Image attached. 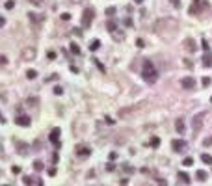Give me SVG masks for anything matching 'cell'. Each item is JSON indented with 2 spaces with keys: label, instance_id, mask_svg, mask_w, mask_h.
<instances>
[{
  "label": "cell",
  "instance_id": "obj_1",
  "mask_svg": "<svg viewBox=\"0 0 212 186\" xmlns=\"http://www.w3.org/2000/svg\"><path fill=\"white\" fill-rule=\"evenodd\" d=\"M141 74H143V80L147 82V84H155V82L158 80V73L155 71V67H153L151 62L143 63V71H141Z\"/></svg>",
  "mask_w": 212,
  "mask_h": 186
},
{
  "label": "cell",
  "instance_id": "obj_2",
  "mask_svg": "<svg viewBox=\"0 0 212 186\" xmlns=\"http://www.w3.org/2000/svg\"><path fill=\"white\" fill-rule=\"evenodd\" d=\"M35 56H37L35 47H26V49H22V52H21V60L22 62H32V60H35Z\"/></svg>",
  "mask_w": 212,
  "mask_h": 186
},
{
  "label": "cell",
  "instance_id": "obj_3",
  "mask_svg": "<svg viewBox=\"0 0 212 186\" xmlns=\"http://www.w3.org/2000/svg\"><path fill=\"white\" fill-rule=\"evenodd\" d=\"M203 123H205V114H197V116H194V119H192V130H194V134H197L199 130H201Z\"/></svg>",
  "mask_w": 212,
  "mask_h": 186
},
{
  "label": "cell",
  "instance_id": "obj_4",
  "mask_svg": "<svg viewBox=\"0 0 212 186\" xmlns=\"http://www.w3.org/2000/svg\"><path fill=\"white\" fill-rule=\"evenodd\" d=\"M93 9L91 7H88V9H84V13H82V28H89L93 22Z\"/></svg>",
  "mask_w": 212,
  "mask_h": 186
},
{
  "label": "cell",
  "instance_id": "obj_5",
  "mask_svg": "<svg viewBox=\"0 0 212 186\" xmlns=\"http://www.w3.org/2000/svg\"><path fill=\"white\" fill-rule=\"evenodd\" d=\"M182 47H184V50H186V52H190V54H194L195 50H197V45H195V41H194L192 37H186V39H184Z\"/></svg>",
  "mask_w": 212,
  "mask_h": 186
},
{
  "label": "cell",
  "instance_id": "obj_6",
  "mask_svg": "<svg viewBox=\"0 0 212 186\" xmlns=\"http://www.w3.org/2000/svg\"><path fill=\"white\" fill-rule=\"evenodd\" d=\"M171 149H173L175 153H182L184 149H186V141L184 140H173L171 141Z\"/></svg>",
  "mask_w": 212,
  "mask_h": 186
},
{
  "label": "cell",
  "instance_id": "obj_7",
  "mask_svg": "<svg viewBox=\"0 0 212 186\" xmlns=\"http://www.w3.org/2000/svg\"><path fill=\"white\" fill-rule=\"evenodd\" d=\"M180 86H182L184 89H194L195 88V80L192 76H184L182 80H180Z\"/></svg>",
  "mask_w": 212,
  "mask_h": 186
},
{
  "label": "cell",
  "instance_id": "obj_8",
  "mask_svg": "<svg viewBox=\"0 0 212 186\" xmlns=\"http://www.w3.org/2000/svg\"><path fill=\"white\" fill-rule=\"evenodd\" d=\"M74 153H76L78 156H82V158H84V156H89V155H91V149H89V147H86V145H76Z\"/></svg>",
  "mask_w": 212,
  "mask_h": 186
},
{
  "label": "cell",
  "instance_id": "obj_9",
  "mask_svg": "<svg viewBox=\"0 0 212 186\" xmlns=\"http://www.w3.org/2000/svg\"><path fill=\"white\" fill-rule=\"evenodd\" d=\"M22 181H24L26 186H43V183L37 179V177H30V175H28V177H24Z\"/></svg>",
  "mask_w": 212,
  "mask_h": 186
},
{
  "label": "cell",
  "instance_id": "obj_10",
  "mask_svg": "<svg viewBox=\"0 0 212 186\" xmlns=\"http://www.w3.org/2000/svg\"><path fill=\"white\" fill-rule=\"evenodd\" d=\"M15 123H17L19 126H30L32 119H30L28 116H19V117H15Z\"/></svg>",
  "mask_w": 212,
  "mask_h": 186
},
{
  "label": "cell",
  "instance_id": "obj_11",
  "mask_svg": "<svg viewBox=\"0 0 212 186\" xmlns=\"http://www.w3.org/2000/svg\"><path fill=\"white\" fill-rule=\"evenodd\" d=\"M136 110V106H128V108H121L119 112H117V116H119V119H125L127 116H130L132 112Z\"/></svg>",
  "mask_w": 212,
  "mask_h": 186
},
{
  "label": "cell",
  "instance_id": "obj_12",
  "mask_svg": "<svg viewBox=\"0 0 212 186\" xmlns=\"http://www.w3.org/2000/svg\"><path fill=\"white\" fill-rule=\"evenodd\" d=\"M50 141H52L54 145H60V129H54L52 132H50Z\"/></svg>",
  "mask_w": 212,
  "mask_h": 186
},
{
  "label": "cell",
  "instance_id": "obj_13",
  "mask_svg": "<svg viewBox=\"0 0 212 186\" xmlns=\"http://www.w3.org/2000/svg\"><path fill=\"white\" fill-rule=\"evenodd\" d=\"M175 129H177V132H179V134H184V130H186V125H184V119H180V117H179V119L175 121Z\"/></svg>",
  "mask_w": 212,
  "mask_h": 186
},
{
  "label": "cell",
  "instance_id": "obj_14",
  "mask_svg": "<svg viewBox=\"0 0 212 186\" xmlns=\"http://www.w3.org/2000/svg\"><path fill=\"white\" fill-rule=\"evenodd\" d=\"M203 65L205 67H212V54L207 52L205 56H203Z\"/></svg>",
  "mask_w": 212,
  "mask_h": 186
},
{
  "label": "cell",
  "instance_id": "obj_15",
  "mask_svg": "<svg viewBox=\"0 0 212 186\" xmlns=\"http://www.w3.org/2000/svg\"><path fill=\"white\" fill-rule=\"evenodd\" d=\"M112 37H113V41H123V39H125V34H123V32H112Z\"/></svg>",
  "mask_w": 212,
  "mask_h": 186
},
{
  "label": "cell",
  "instance_id": "obj_16",
  "mask_svg": "<svg viewBox=\"0 0 212 186\" xmlns=\"http://www.w3.org/2000/svg\"><path fill=\"white\" fill-rule=\"evenodd\" d=\"M99 47H101V41H99V39H93V41L89 43V49H91V50H97Z\"/></svg>",
  "mask_w": 212,
  "mask_h": 186
},
{
  "label": "cell",
  "instance_id": "obj_17",
  "mask_svg": "<svg viewBox=\"0 0 212 186\" xmlns=\"http://www.w3.org/2000/svg\"><path fill=\"white\" fill-rule=\"evenodd\" d=\"M179 179H180V181H182V183H184V184H188V183H190V177H188V175H186V173H182V171H180V173H179Z\"/></svg>",
  "mask_w": 212,
  "mask_h": 186
},
{
  "label": "cell",
  "instance_id": "obj_18",
  "mask_svg": "<svg viewBox=\"0 0 212 186\" xmlns=\"http://www.w3.org/2000/svg\"><path fill=\"white\" fill-rule=\"evenodd\" d=\"M201 160L205 162V164H212V156L207 155V153H203V155H201Z\"/></svg>",
  "mask_w": 212,
  "mask_h": 186
},
{
  "label": "cell",
  "instance_id": "obj_19",
  "mask_svg": "<svg viewBox=\"0 0 212 186\" xmlns=\"http://www.w3.org/2000/svg\"><path fill=\"white\" fill-rule=\"evenodd\" d=\"M37 76V73H35L34 69H30V71H26V78H28V80H34V78Z\"/></svg>",
  "mask_w": 212,
  "mask_h": 186
},
{
  "label": "cell",
  "instance_id": "obj_20",
  "mask_svg": "<svg viewBox=\"0 0 212 186\" xmlns=\"http://www.w3.org/2000/svg\"><path fill=\"white\" fill-rule=\"evenodd\" d=\"M195 175H197V179H199V181H207V171H203V169H199V171L195 173Z\"/></svg>",
  "mask_w": 212,
  "mask_h": 186
},
{
  "label": "cell",
  "instance_id": "obj_21",
  "mask_svg": "<svg viewBox=\"0 0 212 186\" xmlns=\"http://www.w3.org/2000/svg\"><path fill=\"white\" fill-rule=\"evenodd\" d=\"M197 4H199V2H194V4H192V6H190V15H195V13H197V11H199Z\"/></svg>",
  "mask_w": 212,
  "mask_h": 186
},
{
  "label": "cell",
  "instance_id": "obj_22",
  "mask_svg": "<svg viewBox=\"0 0 212 186\" xmlns=\"http://www.w3.org/2000/svg\"><path fill=\"white\" fill-rule=\"evenodd\" d=\"M106 26H108L110 34H112V32H115V30H117V24H115V22H113V21H108V24H106Z\"/></svg>",
  "mask_w": 212,
  "mask_h": 186
},
{
  "label": "cell",
  "instance_id": "obj_23",
  "mask_svg": "<svg viewBox=\"0 0 212 186\" xmlns=\"http://www.w3.org/2000/svg\"><path fill=\"white\" fill-rule=\"evenodd\" d=\"M182 166H186V168H188V166H194V158L186 156V158H184V160H182Z\"/></svg>",
  "mask_w": 212,
  "mask_h": 186
},
{
  "label": "cell",
  "instance_id": "obj_24",
  "mask_svg": "<svg viewBox=\"0 0 212 186\" xmlns=\"http://www.w3.org/2000/svg\"><path fill=\"white\" fill-rule=\"evenodd\" d=\"M34 168H35V171H41V169H43V162L41 160H35L34 162Z\"/></svg>",
  "mask_w": 212,
  "mask_h": 186
},
{
  "label": "cell",
  "instance_id": "obj_25",
  "mask_svg": "<svg viewBox=\"0 0 212 186\" xmlns=\"http://www.w3.org/2000/svg\"><path fill=\"white\" fill-rule=\"evenodd\" d=\"M71 52H73V54H80V47L73 43V45H71Z\"/></svg>",
  "mask_w": 212,
  "mask_h": 186
},
{
  "label": "cell",
  "instance_id": "obj_26",
  "mask_svg": "<svg viewBox=\"0 0 212 186\" xmlns=\"http://www.w3.org/2000/svg\"><path fill=\"white\" fill-rule=\"evenodd\" d=\"M13 6H15V2H13V0H7V2L4 4V7H6V9H13Z\"/></svg>",
  "mask_w": 212,
  "mask_h": 186
},
{
  "label": "cell",
  "instance_id": "obj_27",
  "mask_svg": "<svg viewBox=\"0 0 212 186\" xmlns=\"http://www.w3.org/2000/svg\"><path fill=\"white\" fill-rule=\"evenodd\" d=\"M203 145H205V147H210V145H212V138H205Z\"/></svg>",
  "mask_w": 212,
  "mask_h": 186
},
{
  "label": "cell",
  "instance_id": "obj_28",
  "mask_svg": "<svg viewBox=\"0 0 212 186\" xmlns=\"http://www.w3.org/2000/svg\"><path fill=\"white\" fill-rule=\"evenodd\" d=\"M169 4L173 7H180V0H169Z\"/></svg>",
  "mask_w": 212,
  "mask_h": 186
},
{
  "label": "cell",
  "instance_id": "obj_29",
  "mask_svg": "<svg viewBox=\"0 0 212 186\" xmlns=\"http://www.w3.org/2000/svg\"><path fill=\"white\" fill-rule=\"evenodd\" d=\"M113 13H115V7H108V9H106V15H108V17H112Z\"/></svg>",
  "mask_w": 212,
  "mask_h": 186
},
{
  "label": "cell",
  "instance_id": "obj_30",
  "mask_svg": "<svg viewBox=\"0 0 212 186\" xmlns=\"http://www.w3.org/2000/svg\"><path fill=\"white\" fill-rule=\"evenodd\" d=\"M158 143H160L158 138H153V140H151V145H153V147H158Z\"/></svg>",
  "mask_w": 212,
  "mask_h": 186
},
{
  "label": "cell",
  "instance_id": "obj_31",
  "mask_svg": "<svg viewBox=\"0 0 212 186\" xmlns=\"http://www.w3.org/2000/svg\"><path fill=\"white\" fill-rule=\"evenodd\" d=\"M28 2H30V4H34V6H41L43 0H28Z\"/></svg>",
  "mask_w": 212,
  "mask_h": 186
},
{
  "label": "cell",
  "instance_id": "obj_32",
  "mask_svg": "<svg viewBox=\"0 0 212 186\" xmlns=\"http://www.w3.org/2000/svg\"><path fill=\"white\" fill-rule=\"evenodd\" d=\"M201 82H203V86H210V78H207V76H205V78H203V80H201Z\"/></svg>",
  "mask_w": 212,
  "mask_h": 186
},
{
  "label": "cell",
  "instance_id": "obj_33",
  "mask_svg": "<svg viewBox=\"0 0 212 186\" xmlns=\"http://www.w3.org/2000/svg\"><path fill=\"white\" fill-rule=\"evenodd\" d=\"M35 102H37V99H35V97H32V99H28V104H32V106H35Z\"/></svg>",
  "mask_w": 212,
  "mask_h": 186
},
{
  "label": "cell",
  "instance_id": "obj_34",
  "mask_svg": "<svg viewBox=\"0 0 212 186\" xmlns=\"http://www.w3.org/2000/svg\"><path fill=\"white\" fill-rule=\"evenodd\" d=\"M11 171H13V173H21V168H19V166H13V168H11Z\"/></svg>",
  "mask_w": 212,
  "mask_h": 186
},
{
  "label": "cell",
  "instance_id": "obj_35",
  "mask_svg": "<svg viewBox=\"0 0 212 186\" xmlns=\"http://www.w3.org/2000/svg\"><path fill=\"white\" fill-rule=\"evenodd\" d=\"M0 63H2V65H6V63H7V58H6V56H0Z\"/></svg>",
  "mask_w": 212,
  "mask_h": 186
},
{
  "label": "cell",
  "instance_id": "obj_36",
  "mask_svg": "<svg viewBox=\"0 0 212 186\" xmlns=\"http://www.w3.org/2000/svg\"><path fill=\"white\" fill-rule=\"evenodd\" d=\"M203 49H205L207 52H209V43H207V39H203Z\"/></svg>",
  "mask_w": 212,
  "mask_h": 186
},
{
  "label": "cell",
  "instance_id": "obj_37",
  "mask_svg": "<svg viewBox=\"0 0 212 186\" xmlns=\"http://www.w3.org/2000/svg\"><path fill=\"white\" fill-rule=\"evenodd\" d=\"M54 93H56V95H61V93H63V89H61V88H56V89H54Z\"/></svg>",
  "mask_w": 212,
  "mask_h": 186
},
{
  "label": "cell",
  "instance_id": "obj_38",
  "mask_svg": "<svg viewBox=\"0 0 212 186\" xmlns=\"http://www.w3.org/2000/svg\"><path fill=\"white\" fill-rule=\"evenodd\" d=\"M136 45H138L140 49H141V47H143V39H138V41H136Z\"/></svg>",
  "mask_w": 212,
  "mask_h": 186
},
{
  "label": "cell",
  "instance_id": "obj_39",
  "mask_svg": "<svg viewBox=\"0 0 212 186\" xmlns=\"http://www.w3.org/2000/svg\"><path fill=\"white\" fill-rule=\"evenodd\" d=\"M134 2H136V4H141V2H143V0H134Z\"/></svg>",
  "mask_w": 212,
  "mask_h": 186
},
{
  "label": "cell",
  "instance_id": "obj_40",
  "mask_svg": "<svg viewBox=\"0 0 212 186\" xmlns=\"http://www.w3.org/2000/svg\"><path fill=\"white\" fill-rule=\"evenodd\" d=\"M4 186H7V184H4Z\"/></svg>",
  "mask_w": 212,
  "mask_h": 186
},
{
  "label": "cell",
  "instance_id": "obj_41",
  "mask_svg": "<svg viewBox=\"0 0 212 186\" xmlns=\"http://www.w3.org/2000/svg\"><path fill=\"white\" fill-rule=\"evenodd\" d=\"M210 101H212V99H210Z\"/></svg>",
  "mask_w": 212,
  "mask_h": 186
}]
</instances>
